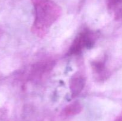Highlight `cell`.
Returning <instances> with one entry per match:
<instances>
[{
    "instance_id": "obj_1",
    "label": "cell",
    "mask_w": 122,
    "mask_h": 121,
    "mask_svg": "<svg viewBox=\"0 0 122 121\" xmlns=\"http://www.w3.org/2000/svg\"><path fill=\"white\" fill-rule=\"evenodd\" d=\"M35 11L32 32L39 37L45 36L61 14V8L52 0H31Z\"/></svg>"
},
{
    "instance_id": "obj_2",
    "label": "cell",
    "mask_w": 122,
    "mask_h": 121,
    "mask_svg": "<svg viewBox=\"0 0 122 121\" xmlns=\"http://www.w3.org/2000/svg\"><path fill=\"white\" fill-rule=\"evenodd\" d=\"M98 34L86 28L75 37L68 52L69 55H78L85 49H91L95 45Z\"/></svg>"
},
{
    "instance_id": "obj_3",
    "label": "cell",
    "mask_w": 122,
    "mask_h": 121,
    "mask_svg": "<svg viewBox=\"0 0 122 121\" xmlns=\"http://www.w3.org/2000/svg\"><path fill=\"white\" fill-rule=\"evenodd\" d=\"M70 92L71 97L75 98L81 94L85 85V78L80 72H76L70 79Z\"/></svg>"
},
{
    "instance_id": "obj_4",
    "label": "cell",
    "mask_w": 122,
    "mask_h": 121,
    "mask_svg": "<svg viewBox=\"0 0 122 121\" xmlns=\"http://www.w3.org/2000/svg\"><path fill=\"white\" fill-rule=\"evenodd\" d=\"M91 66L94 74L98 79H104L108 75L104 60H94L91 62Z\"/></svg>"
},
{
    "instance_id": "obj_5",
    "label": "cell",
    "mask_w": 122,
    "mask_h": 121,
    "mask_svg": "<svg viewBox=\"0 0 122 121\" xmlns=\"http://www.w3.org/2000/svg\"><path fill=\"white\" fill-rule=\"evenodd\" d=\"M82 110V106L81 103L77 101L73 102L67 106L63 110V114L66 116L76 115L79 113Z\"/></svg>"
},
{
    "instance_id": "obj_6",
    "label": "cell",
    "mask_w": 122,
    "mask_h": 121,
    "mask_svg": "<svg viewBox=\"0 0 122 121\" xmlns=\"http://www.w3.org/2000/svg\"><path fill=\"white\" fill-rule=\"evenodd\" d=\"M107 7L117 18L122 15V0H107Z\"/></svg>"
},
{
    "instance_id": "obj_7",
    "label": "cell",
    "mask_w": 122,
    "mask_h": 121,
    "mask_svg": "<svg viewBox=\"0 0 122 121\" xmlns=\"http://www.w3.org/2000/svg\"><path fill=\"white\" fill-rule=\"evenodd\" d=\"M115 121H122V112L121 113V114L117 117V119L115 120Z\"/></svg>"
}]
</instances>
